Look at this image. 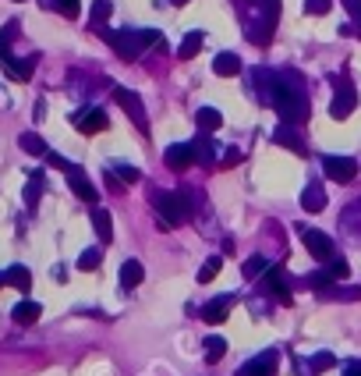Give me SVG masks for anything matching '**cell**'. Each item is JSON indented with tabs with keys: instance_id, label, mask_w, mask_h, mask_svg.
I'll return each instance as SVG.
<instances>
[{
	"instance_id": "6da1fadb",
	"label": "cell",
	"mask_w": 361,
	"mask_h": 376,
	"mask_svg": "<svg viewBox=\"0 0 361 376\" xmlns=\"http://www.w3.org/2000/svg\"><path fill=\"white\" fill-rule=\"evenodd\" d=\"M273 110L280 114V124H301L308 121V89L294 71H276L273 86Z\"/></svg>"
},
{
	"instance_id": "7a4b0ae2",
	"label": "cell",
	"mask_w": 361,
	"mask_h": 376,
	"mask_svg": "<svg viewBox=\"0 0 361 376\" xmlns=\"http://www.w3.org/2000/svg\"><path fill=\"white\" fill-rule=\"evenodd\" d=\"M153 206L160 213V227H181L195 213V192H153Z\"/></svg>"
},
{
	"instance_id": "3957f363",
	"label": "cell",
	"mask_w": 361,
	"mask_h": 376,
	"mask_svg": "<svg viewBox=\"0 0 361 376\" xmlns=\"http://www.w3.org/2000/svg\"><path fill=\"white\" fill-rule=\"evenodd\" d=\"M297 235H301V242H305V248L319 259V263H329L333 256H336V245H333V238L326 235V231H319V227H308V224H301L297 227Z\"/></svg>"
},
{
	"instance_id": "277c9868",
	"label": "cell",
	"mask_w": 361,
	"mask_h": 376,
	"mask_svg": "<svg viewBox=\"0 0 361 376\" xmlns=\"http://www.w3.org/2000/svg\"><path fill=\"white\" fill-rule=\"evenodd\" d=\"M103 39L117 50L121 60H135L138 54H145L138 43V29H103Z\"/></svg>"
},
{
	"instance_id": "5b68a950",
	"label": "cell",
	"mask_w": 361,
	"mask_h": 376,
	"mask_svg": "<svg viewBox=\"0 0 361 376\" xmlns=\"http://www.w3.org/2000/svg\"><path fill=\"white\" fill-rule=\"evenodd\" d=\"M333 103H329V117L333 121H347L351 114H354V107H358V93H354V86L347 78H333Z\"/></svg>"
},
{
	"instance_id": "8992f818",
	"label": "cell",
	"mask_w": 361,
	"mask_h": 376,
	"mask_svg": "<svg viewBox=\"0 0 361 376\" xmlns=\"http://www.w3.org/2000/svg\"><path fill=\"white\" fill-rule=\"evenodd\" d=\"M323 174L329 181H340V185H347L358 178V160L354 156H323Z\"/></svg>"
},
{
	"instance_id": "52a82bcc",
	"label": "cell",
	"mask_w": 361,
	"mask_h": 376,
	"mask_svg": "<svg viewBox=\"0 0 361 376\" xmlns=\"http://www.w3.org/2000/svg\"><path fill=\"white\" fill-rule=\"evenodd\" d=\"M276 366H280V351L269 348L262 355H255V359H248L234 376H276Z\"/></svg>"
},
{
	"instance_id": "ba28073f",
	"label": "cell",
	"mask_w": 361,
	"mask_h": 376,
	"mask_svg": "<svg viewBox=\"0 0 361 376\" xmlns=\"http://www.w3.org/2000/svg\"><path fill=\"white\" fill-rule=\"evenodd\" d=\"M114 99L124 107V114L132 117L135 124H138V132H149V121H145V107H142V99L132 93V89H124V86H117L114 89Z\"/></svg>"
},
{
	"instance_id": "9c48e42d",
	"label": "cell",
	"mask_w": 361,
	"mask_h": 376,
	"mask_svg": "<svg viewBox=\"0 0 361 376\" xmlns=\"http://www.w3.org/2000/svg\"><path fill=\"white\" fill-rule=\"evenodd\" d=\"M71 124H75L82 135H96V132H103L106 124H110V117H106L99 107H85V110L71 114Z\"/></svg>"
},
{
	"instance_id": "30bf717a",
	"label": "cell",
	"mask_w": 361,
	"mask_h": 376,
	"mask_svg": "<svg viewBox=\"0 0 361 376\" xmlns=\"http://www.w3.org/2000/svg\"><path fill=\"white\" fill-rule=\"evenodd\" d=\"M64 174H68V185H71V192L82 199V202H92L96 206V199H99V192H96V185L89 181V178H85V171H82V167H68V171H64Z\"/></svg>"
},
{
	"instance_id": "8fae6325",
	"label": "cell",
	"mask_w": 361,
	"mask_h": 376,
	"mask_svg": "<svg viewBox=\"0 0 361 376\" xmlns=\"http://www.w3.org/2000/svg\"><path fill=\"white\" fill-rule=\"evenodd\" d=\"M273 142H276V145H284V150H290V153H297V156H305V153H308V145H305L301 132H297V124H276Z\"/></svg>"
},
{
	"instance_id": "7c38bea8",
	"label": "cell",
	"mask_w": 361,
	"mask_h": 376,
	"mask_svg": "<svg viewBox=\"0 0 361 376\" xmlns=\"http://www.w3.org/2000/svg\"><path fill=\"white\" fill-rule=\"evenodd\" d=\"M230 309H234V295H216V298H209V302L202 305L199 316H202V323L216 327V323H223V320L230 316Z\"/></svg>"
},
{
	"instance_id": "4fadbf2b",
	"label": "cell",
	"mask_w": 361,
	"mask_h": 376,
	"mask_svg": "<svg viewBox=\"0 0 361 376\" xmlns=\"http://www.w3.org/2000/svg\"><path fill=\"white\" fill-rule=\"evenodd\" d=\"M163 160H166L170 171H188V167L195 163V150H191V142H174V145H166Z\"/></svg>"
},
{
	"instance_id": "5bb4252c",
	"label": "cell",
	"mask_w": 361,
	"mask_h": 376,
	"mask_svg": "<svg viewBox=\"0 0 361 376\" xmlns=\"http://www.w3.org/2000/svg\"><path fill=\"white\" fill-rule=\"evenodd\" d=\"M262 287H266L280 305H290V302H294V298H290V291H287V281H284V270H280V266H269V270H266Z\"/></svg>"
},
{
	"instance_id": "9a60e30c",
	"label": "cell",
	"mask_w": 361,
	"mask_h": 376,
	"mask_svg": "<svg viewBox=\"0 0 361 376\" xmlns=\"http://www.w3.org/2000/svg\"><path fill=\"white\" fill-rule=\"evenodd\" d=\"M39 316H42V305H39V302H32V298H21V302L11 309V320H14V323H21V327H32Z\"/></svg>"
},
{
	"instance_id": "2e32d148",
	"label": "cell",
	"mask_w": 361,
	"mask_h": 376,
	"mask_svg": "<svg viewBox=\"0 0 361 376\" xmlns=\"http://www.w3.org/2000/svg\"><path fill=\"white\" fill-rule=\"evenodd\" d=\"M301 206H305L308 213H323V210H326V192H323V185L308 181L305 192H301Z\"/></svg>"
},
{
	"instance_id": "e0dca14e",
	"label": "cell",
	"mask_w": 361,
	"mask_h": 376,
	"mask_svg": "<svg viewBox=\"0 0 361 376\" xmlns=\"http://www.w3.org/2000/svg\"><path fill=\"white\" fill-rule=\"evenodd\" d=\"M142 281H145V266H142L138 259L121 263V287H124V291H135Z\"/></svg>"
},
{
	"instance_id": "ac0fdd59",
	"label": "cell",
	"mask_w": 361,
	"mask_h": 376,
	"mask_svg": "<svg viewBox=\"0 0 361 376\" xmlns=\"http://www.w3.org/2000/svg\"><path fill=\"white\" fill-rule=\"evenodd\" d=\"M191 150H195V163H202V167H212V163H216V145H212L209 132H202L195 142H191Z\"/></svg>"
},
{
	"instance_id": "d6986e66",
	"label": "cell",
	"mask_w": 361,
	"mask_h": 376,
	"mask_svg": "<svg viewBox=\"0 0 361 376\" xmlns=\"http://www.w3.org/2000/svg\"><path fill=\"white\" fill-rule=\"evenodd\" d=\"M212 71L223 75V78L238 75V71H241V57H238V54H230V50H223V54H216V60H212Z\"/></svg>"
},
{
	"instance_id": "ffe728a7",
	"label": "cell",
	"mask_w": 361,
	"mask_h": 376,
	"mask_svg": "<svg viewBox=\"0 0 361 376\" xmlns=\"http://www.w3.org/2000/svg\"><path fill=\"white\" fill-rule=\"evenodd\" d=\"M0 68H4L8 78H14V82H29V78H32V68H36V60H14V57H8Z\"/></svg>"
},
{
	"instance_id": "44dd1931",
	"label": "cell",
	"mask_w": 361,
	"mask_h": 376,
	"mask_svg": "<svg viewBox=\"0 0 361 376\" xmlns=\"http://www.w3.org/2000/svg\"><path fill=\"white\" fill-rule=\"evenodd\" d=\"M195 124H199V132H216L223 124V114L216 107H199L195 110Z\"/></svg>"
},
{
	"instance_id": "7402d4cb",
	"label": "cell",
	"mask_w": 361,
	"mask_h": 376,
	"mask_svg": "<svg viewBox=\"0 0 361 376\" xmlns=\"http://www.w3.org/2000/svg\"><path fill=\"white\" fill-rule=\"evenodd\" d=\"M202 348H206V362H209V366H216V362L223 359V355H227V348H230V344H227V338H216V333H212V338H206V341H202Z\"/></svg>"
},
{
	"instance_id": "603a6c76",
	"label": "cell",
	"mask_w": 361,
	"mask_h": 376,
	"mask_svg": "<svg viewBox=\"0 0 361 376\" xmlns=\"http://www.w3.org/2000/svg\"><path fill=\"white\" fill-rule=\"evenodd\" d=\"M92 227H96V238L99 242H110L114 238V220H110V213H106V210H99V206L92 210Z\"/></svg>"
},
{
	"instance_id": "cb8c5ba5",
	"label": "cell",
	"mask_w": 361,
	"mask_h": 376,
	"mask_svg": "<svg viewBox=\"0 0 361 376\" xmlns=\"http://www.w3.org/2000/svg\"><path fill=\"white\" fill-rule=\"evenodd\" d=\"M18 145H21V150H25L29 156H47V153H50V145L42 142V139H39L36 132H25V135L18 139Z\"/></svg>"
},
{
	"instance_id": "d4e9b609",
	"label": "cell",
	"mask_w": 361,
	"mask_h": 376,
	"mask_svg": "<svg viewBox=\"0 0 361 376\" xmlns=\"http://www.w3.org/2000/svg\"><path fill=\"white\" fill-rule=\"evenodd\" d=\"M305 284H308V287H315L319 295H326V291H329V287L336 284V277H333L329 270L323 266V270H315V274H308V277H305Z\"/></svg>"
},
{
	"instance_id": "484cf974",
	"label": "cell",
	"mask_w": 361,
	"mask_h": 376,
	"mask_svg": "<svg viewBox=\"0 0 361 376\" xmlns=\"http://www.w3.org/2000/svg\"><path fill=\"white\" fill-rule=\"evenodd\" d=\"M106 171H110L121 185H135V181L142 178V171H138V167H132V163H110Z\"/></svg>"
},
{
	"instance_id": "4316f807",
	"label": "cell",
	"mask_w": 361,
	"mask_h": 376,
	"mask_svg": "<svg viewBox=\"0 0 361 376\" xmlns=\"http://www.w3.org/2000/svg\"><path fill=\"white\" fill-rule=\"evenodd\" d=\"M202 32H188L184 39H181V47H177V57H184V60H191V57H195L199 50H202Z\"/></svg>"
},
{
	"instance_id": "83f0119b",
	"label": "cell",
	"mask_w": 361,
	"mask_h": 376,
	"mask_svg": "<svg viewBox=\"0 0 361 376\" xmlns=\"http://www.w3.org/2000/svg\"><path fill=\"white\" fill-rule=\"evenodd\" d=\"M4 277H8V284H11V287H18V291H29V287H32V274H29L25 266H18V263L8 270Z\"/></svg>"
},
{
	"instance_id": "f1b7e54d",
	"label": "cell",
	"mask_w": 361,
	"mask_h": 376,
	"mask_svg": "<svg viewBox=\"0 0 361 376\" xmlns=\"http://www.w3.org/2000/svg\"><path fill=\"white\" fill-rule=\"evenodd\" d=\"M336 366V359L329 351H315L312 355V362H308V376H319V373H326V369H333Z\"/></svg>"
},
{
	"instance_id": "f546056e",
	"label": "cell",
	"mask_w": 361,
	"mask_h": 376,
	"mask_svg": "<svg viewBox=\"0 0 361 376\" xmlns=\"http://www.w3.org/2000/svg\"><path fill=\"white\" fill-rule=\"evenodd\" d=\"M223 270V256H209L206 263H202V270H199V284H209L212 277H216Z\"/></svg>"
},
{
	"instance_id": "4dcf8cb0",
	"label": "cell",
	"mask_w": 361,
	"mask_h": 376,
	"mask_svg": "<svg viewBox=\"0 0 361 376\" xmlns=\"http://www.w3.org/2000/svg\"><path fill=\"white\" fill-rule=\"evenodd\" d=\"M99 263H103V252H99V248H85V252L78 256V270H85V274L99 270Z\"/></svg>"
},
{
	"instance_id": "1f68e13d",
	"label": "cell",
	"mask_w": 361,
	"mask_h": 376,
	"mask_svg": "<svg viewBox=\"0 0 361 376\" xmlns=\"http://www.w3.org/2000/svg\"><path fill=\"white\" fill-rule=\"evenodd\" d=\"M110 14H114V4H110V0H92V11H89L92 25H103Z\"/></svg>"
},
{
	"instance_id": "d6a6232c",
	"label": "cell",
	"mask_w": 361,
	"mask_h": 376,
	"mask_svg": "<svg viewBox=\"0 0 361 376\" xmlns=\"http://www.w3.org/2000/svg\"><path fill=\"white\" fill-rule=\"evenodd\" d=\"M323 298H344V302H358V298H361V287H354V284H351V287H336V284H333Z\"/></svg>"
},
{
	"instance_id": "836d02e7",
	"label": "cell",
	"mask_w": 361,
	"mask_h": 376,
	"mask_svg": "<svg viewBox=\"0 0 361 376\" xmlns=\"http://www.w3.org/2000/svg\"><path fill=\"white\" fill-rule=\"evenodd\" d=\"M39 192H42V174H29V188H25V206H36L39 202Z\"/></svg>"
},
{
	"instance_id": "e575fe53",
	"label": "cell",
	"mask_w": 361,
	"mask_h": 376,
	"mask_svg": "<svg viewBox=\"0 0 361 376\" xmlns=\"http://www.w3.org/2000/svg\"><path fill=\"white\" fill-rule=\"evenodd\" d=\"M326 270L336 277V281H347V274H351V266H347V259L344 256H333L329 263H326Z\"/></svg>"
},
{
	"instance_id": "d590c367",
	"label": "cell",
	"mask_w": 361,
	"mask_h": 376,
	"mask_svg": "<svg viewBox=\"0 0 361 376\" xmlns=\"http://www.w3.org/2000/svg\"><path fill=\"white\" fill-rule=\"evenodd\" d=\"M241 270H245V277H259V274H266V270H269V263H266L262 256H251Z\"/></svg>"
},
{
	"instance_id": "8d00e7d4",
	"label": "cell",
	"mask_w": 361,
	"mask_h": 376,
	"mask_svg": "<svg viewBox=\"0 0 361 376\" xmlns=\"http://www.w3.org/2000/svg\"><path fill=\"white\" fill-rule=\"evenodd\" d=\"M329 8H333V0H305V14H329Z\"/></svg>"
},
{
	"instance_id": "74e56055",
	"label": "cell",
	"mask_w": 361,
	"mask_h": 376,
	"mask_svg": "<svg viewBox=\"0 0 361 376\" xmlns=\"http://www.w3.org/2000/svg\"><path fill=\"white\" fill-rule=\"evenodd\" d=\"M53 8H57L64 18H78V0H53Z\"/></svg>"
},
{
	"instance_id": "f35d334b",
	"label": "cell",
	"mask_w": 361,
	"mask_h": 376,
	"mask_svg": "<svg viewBox=\"0 0 361 376\" xmlns=\"http://www.w3.org/2000/svg\"><path fill=\"white\" fill-rule=\"evenodd\" d=\"M47 160H50V167H60V171H68V160H64V156H57V153H47Z\"/></svg>"
},
{
	"instance_id": "ab89813d",
	"label": "cell",
	"mask_w": 361,
	"mask_h": 376,
	"mask_svg": "<svg viewBox=\"0 0 361 376\" xmlns=\"http://www.w3.org/2000/svg\"><path fill=\"white\" fill-rule=\"evenodd\" d=\"M344 376H361V359L347 362V366H344Z\"/></svg>"
},
{
	"instance_id": "60d3db41",
	"label": "cell",
	"mask_w": 361,
	"mask_h": 376,
	"mask_svg": "<svg viewBox=\"0 0 361 376\" xmlns=\"http://www.w3.org/2000/svg\"><path fill=\"white\" fill-rule=\"evenodd\" d=\"M344 8H347L354 18H361V0H344Z\"/></svg>"
},
{
	"instance_id": "b9f144b4",
	"label": "cell",
	"mask_w": 361,
	"mask_h": 376,
	"mask_svg": "<svg viewBox=\"0 0 361 376\" xmlns=\"http://www.w3.org/2000/svg\"><path fill=\"white\" fill-rule=\"evenodd\" d=\"M238 160H241V153H238V150H230V153L223 156V167H230V163H238Z\"/></svg>"
},
{
	"instance_id": "7bdbcfd3",
	"label": "cell",
	"mask_w": 361,
	"mask_h": 376,
	"mask_svg": "<svg viewBox=\"0 0 361 376\" xmlns=\"http://www.w3.org/2000/svg\"><path fill=\"white\" fill-rule=\"evenodd\" d=\"M4 284H8V277H4V274H0V287H4Z\"/></svg>"
},
{
	"instance_id": "ee69618b",
	"label": "cell",
	"mask_w": 361,
	"mask_h": 376,
	"mask_svg": "<svg viewBox=\"0 0 361 376\" xmlns=\"http://www.w3.org/2000/svg\"><path fill=\"white\" fill-rule=\"evenodd\" d=\"M358 39H361V18H358Z\"/></svg>"
},
{
	"instance_id": "f6af8a7d",
	"label": "cell",
	"mask_w": 361,
	"mask_h": 376,
	"mask_svg": "<svg viewBox=\"0 0 361 376\" xmlns=\"http://www.w3.org/2000/svg\"><path fill=\"white\" fill-rule=\"evenodd\" d=\"M174 4H177V8H181V4H188V0H174Z\"/></svg>"
},
{
	"instance_id": "bcb514c9",
	"label": "cell",
	"mask_w": 361,
	"mask_h": 376,
	"mask_svg": "<svg viewBox=\"0 0 361 376\" xmlns=\"http://www.w3.org/2000/svg\"><path fill=\"white\" fill-rule=\"evenodd\" d=\"M18 4H21V0H18Z\"/></svg>"
}]
</instances>
